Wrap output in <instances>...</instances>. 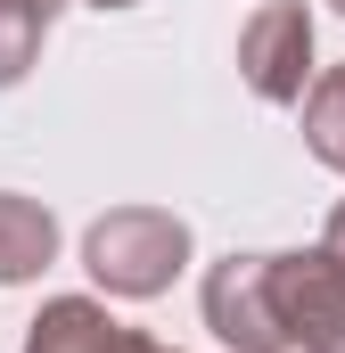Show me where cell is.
I'll list each match as a JSON object with an SVG mask.
<instances>
[{
	"label": "cell",
	"instance_id": "obj_8",
	"mask_svg": "<svg viewBox=\"0 0 345 353\" xmlns=\"http://www.w3.org/2000/svg\"><path fill=\"white\" fill-rule=\"evenodd\" d=\"M41 41H50V17H41V8H17V0H0V90L25 83V66L41 58Z\"/></svg>",
	"mask_w": 345,
	"mask_h": 353
},
{
	"label": "cell",
	"instance_id": "obj_6",
	"mask_svg": "<svg viewBox=\"0 0 345 353\" xmlns=\"http://www.w3.org/2000/svg\"><path fill=\"white\" fill-rule=\"evenodd\" d=\"M115 345H124V321H107V304H90V296L41 304V321L25 337V353H115Z\"/></svg>",
	"mask_w": 345,
	"mask_h": 353
},
{
	"label": "cell",
	"instance_id": "obj_1",
	"mask_svg": "<svg viewBox=\"0 0 345 353\" xmlns=\"http://www.w3.org/2000/svg\"><path fill=\"white\" fill-rule=\"evenodd\" d=\"M83 263H90V279H99L107 296L148 304V296H165L172 279H181V263H189V222L165 214V205H115V214L90 222Z\"/></svg>",
	"mask_w": 345,
	"mask_h": 353
},
{
	"label": "cell",
	"instance_id": "obj_11",
	"mask_svg": "<svg viewBox=\"0 0 345 353\" xmlns=\"http://www.w3.org/2000/svg\"><path fill=\"white\" fill-rule=\"evenodd\" d=\"M17 8H41V17H58V0H17Z\"/></svg>",
	"mask_w": 345,
	"mask_h": 353
},
{
	"label": "cell",
	"instance_id": "obj_7",
	"mask_svg": "<svg viewBox=\"0 0 345 353\" xmlns=\"http://www.w3.org/2000/svg\"><path fill=\"white\" fill-rule=\"evenodd\" d=\"M304 148L345 173V66H321V83L304 90Z\"/></svg>",
	"mask_w": 345,
	"mask_h": 353
},
{
	"label": "cell",
	"instance_id": "obj_10",
	"mask_svg": "<svg viewBox=\"0 0 345 353\" xmlns=\"http://www.w3.org/2000/svg\"><path fill=\"white\" fill-rule=\"evenodd\" d=\"M115 353H181V345H157V337H140V329H124V345Z\"/></svg>",
	"mask_w": 345,
	"mask_h": 353
},
{
	"label": "cell",
	"instance_id": "obj_5",
	"mask_svg": "<svg viewBox=\"0 0 345 353\" xmlns=\"http://www.w3.org/2000/svg\"><path fill=\"white\" fill-rule=\"evenodd\" d=\"M50 255H58V222H50V205H33V197L0 189V288L41 279Z\"/></svg>",
	"mask_w": 345,
	"mask_h": 353
},
{
	"label": "cell",
	"instance_id": "obj_13",
	"mask_svg": "<svg viewBox=\"0 0 345 353\" xmlns=\"http://www.w3.org/2000/svg\"><path fill=\"white\" fill-rule=\"evenodd\" d=\"M329 8H337V17H345V0H329Z\"/></svg>",
	"mask_w": 345,
	"mask_h": 353
},
{
	"label": "cell",
	"instance_id": "obj_9",
	"mask_svg": "<svg viewBox=\"0 0 345 353\" xmlns=\"http://www.w3.org/2000/svg\"><path fill=\"white\" fill-rule=\"evenodd\" d=\"M321 247H329V255L345 263V197H337V214H329V230H321Z\"/></svg>",
	"mask_w": 345,
	"mask_h": 353
},
{
	"label": "cell",
	"instance_id": "obj_12",
	"mask_svg": "<svg viewBox=\"0 0 345 353\" xmlns=\"http://www.w3.org/2000/svg\"><path fill=\"white\" fill-rule=\"evenodd\" d=\"M90 8H132V0H90Z\"/></svg>",
	"mask_w": 345,
	"mask_h": 353
},
{
	"label": "cell",
	"instance_id": "obj_3",
	"mask_svg": "<svg viewBox=\"0 0 345 353\" xmlns=\"http://www.w3.org/2000/svg\"><path fill=\"white\" fill-rule=\"evenodd\" d=\"M239 74L255 99L271 107H304V90L321 83L313 74V17H304V0H263L255 17H247V33H239Z\"/></svg>",
	"mask_w": 345,
	"mask_h": 353
},
{
	"label": "cell",
	"instance_id": "obj_2",
	"mask_svg": "<svg viewBox=\"0 0 345 353\" xmlns=\"http://www.w3.org/2000/svg\"><path fill=\"white\" fill-rule=\"evenodd\" d=\"M206 329L230 353H288L296 329L279 312V279H271V255H222L206 271Z\"/></svg>",
	"mask_w": 345,
	"mask_h": 353
},
{
	"label": "cell",
	"instance_id": "obj_4",
	"mask_svg": "<svg viewBox=\"0 0 345 353\" xmlns=\"http://www.w3.org/2000/svg\"><path fill=\"white\" fill-rule=\"evenodd\" d=\"M271 279H279V312L296 329L304 353H345V263L329 247L313 255H271Z\"/></svg>",
	"mask_w": 345,
	"mask_h": 353
}]
</instances>
